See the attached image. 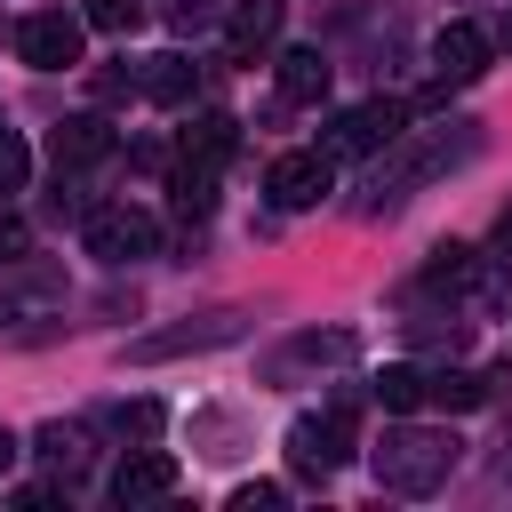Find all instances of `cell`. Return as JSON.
<instances>
[{
    "label": "cell",
    "mask_w": 512,
    "mask_h": 512,
    "mask_svg": "<svg viewBox=\"0 0 512 512\" xmlns=\"http://www.w3.org/2000/svg\"><path fill=\"white\" fill-rule=\"evenodd\" d=\"M456 432H424V424H392L376 448H368V472H376V488H392V496H432V488H448V472H456Z\"/></svg>",
    "instance_id": "6da1fadb"
},
{
    "label": "cell",
    "mask_w": 512,
    "mask_h": 512,
    "mask_svg": "<svg viewBox=\"0 0 512 512\" xmlns=\"http://www.w3.org/2000/svg\"><path fill=\"white\" fill-rule=\"evenodd\" d=\"M384 152H392V160H384V168L368 176V216L400 208V200H408L416 184H432L440 168H456V160L472 152V128H464V120H448V128H432V136H408V128H400V136H392Z\"/></svg>",
    "instance_id": "7a4b0ae2"
},
{
    "label": "cell",
    "mask_w": 512,
    "mask_h": 512,
    "mask_svg": "<svg viewBox=\"0 0 512 512\" xmlns=\"http://www.w3.org/2000/svg\"><path fill=\"white\" fill-rule=\"evenodd\" d=\"M240 336H248V312H200V320H176V328L136 336V344H128V360H136V368H152V360H176V352H216V344H240Z\"/></svg>",
    "instance_id": "3957f363"
},
{
    "label": "cell",
    "mask_w": 512,
    "mask_h": 512,
    "mask_svg": "<svg viewBox=\"0 0 512 512\" xmlns=\"http://www.w3.org/2000/svg\"><path fill=\"white\" fill-rule=\"evenodd\" d=\"M408 128V104H392V96H368V104H352V112H336L328 120V160H360V152H384L392 136Z\"/></svg>",
    "instance_id": "277c9868"
},
{
    "label": "cell",
    "mask_w": 512,
    "mask_h": 512,
    "mask_svg": "<svg viewBox=\"0 0 512 512\" xmlns=\"http://www.w3.org/2000/svg\"><path fill=\"white\" fill-rule=\"evenodd\" d=\"M344 456H352V408H320V416H296L288 424V464L304 480H328Z\"/></svg>",
    "instance_id": "5b68a950"
},
{
    "label": "cell",
    "mask_w": 512,
    "mask_h": 512,
    "mask_svg": "<svg viewBox=\"0 0 512 512\" xmlns=\"http://www.w3.org/2000/svg\"><path fill=\"white\" fill-rule=\"evenodd\" d=\"M80 16H64V8H40V16H24L16 24V56L32 64V72H72L80 64Z\"/></svg>",
    "instance_id": "8992f818"
},
{
    "label": "cell",
    "mask_w": 512,
    "mask_h": 512,
    "mask_svg": "<svg viewBox=\"0 0 512 512\" xmlns=\"http://www.w3.org/2000/svg\"><path fill=\"white\" fill-rule=\"evenodd\" d=\"M160 248V224L144 216V208H88V256H104V264H136V256H152Z\"/></svg>",
    "instance_id": "52a82bcc"
},
{
    "label": "cell",
    "mask_w": 512,
    "mask_h": 512,
    "mask_svg": "<svg viewBox=\"0 0 512 512\" xmlns=\"http://www.w3.org/2000/svg\"><path fill=\"white\" fill-rule=\"evenodd\" d=\"M112 152H120V136H112L104 112H72L64 128H48V160H56V176H80V168H96V160H112Z\"/></svg>",
    "instance_id": "ba28073f"
},
{
    "label": "cell",
    "mask_w": 512,
    "mask_h": 512,
    "mask_svg": "<svg viewBox=\"0 0 512 512\" xmlns=\"http://www.w3.org/2000/svg\"><path fill=\"white\" fill-rule=\"evenodd\" d=\"M328 184H336V160H328V152H280V160H272V176H264L272 208H320V200H328Z\"/></svg>",
    "instance_id": "9c48e42d"
},
{
    "label": "cell",
    "mask_w": 512,
    "mask_h": 512,
    "mask_svg": "<svg viewBox=\"0 0 512 512\" xmlns=\"http://www.w3.org/2000/svg\"><path fill=\"white\" fill-rule=\"evenodd\" d=\"M488 56H496V40L480 32V24H440V40H432V72H440V88H464V80H480L488 72Z\"/></svg>",
    "instance_id": "30bf717a"
},
{
    "label": "cell",
    "mask_w": 512,
    "mask_h": 512,
    "mask_svg": "<svg viewBox=\"0 0 512 512\" xmlns=\"http://www.w3.org/2000/svg\"><path fill=\"white\" fill-rule=\"evenodd\" d=\"M176 488V456L168 448H136V456H120V472H112V504H152V496H168Z\"/></svg>",
    "instance_id": "8fae6325"
},
{
    "label": "cell",
    "mask_w": 512,
    "mask_h": 512,
    "mask_svg": "<svg viewBox=\"0 0 512 512\" xmlns=\"http://www.w3.org/2000/svg\"><path fill=\"white\" fill-rule=\"evenodd\" d=\"M344 360H352V336H344V328H328V336H320V328H304V336H288V344L272 352V376L288 384L296 368H344Z\"/></svg>",
    "instance_id": "7c38bea8"
},
{
    "label": "cell",
    "mask_w": 512,
    "mask_h": 512,
    "mask_svg": "<svg viewBox=\"0 0 512 512\" xmlns=\"http://www.w3.org/2000/svg\"><path fill=\"white\" fill-rule=\"evenodd\" d=\"M224 40H232V56H264L280 40V0H240L232 24H224Z\"/></svg>",
    "instance_id": "4fadbf2b"
},
{
    "label": "cell",
    "mask_w": 512,
    "mask_h": 512,
    "mask_svg": "<svg viewBox=\"0 0 512 512\" xmlns=\"http://www.w3.org/2000/svg\"><path fill=\"white\" fill-rule=\"evenodd\" d=\"M136 80H144V96H152V104H168V112H176V104H192V88H200V64L168 48V56H152Z\"/></svg>",
    "instance_id": "5bb4252c"
},
{
    "label": "cell",
    "mask_w": 512,
    "mask_h": 512,
    "mask_svg": "<svg viewBox=\"0 0 512 512\" xmlns=\"http://www.w3.org/2000/svg\"><path fill=\"white\" fill-rule=\"evenodd\" d=\"M328 72H336V64H328L320 48H288V56H280V96H288V104H320V96H328Z\"/></svg>",
    "instance_id": "9a60e30c"
},
{
    "label": "cell",
    "mask_w": 512,
    "mask_h": 512,
    "mask_svg": "<svg viewBox=\"0 0 512 512\" xmlns=\"http://www.w3.org/2000/svg\"><path fill=\"white\" fill-rule=\"evenodd\" d=\"M240 152V120L232 112H200L192 128H184V160H208V168H224Z\"/></svg>",
    "instance_id": "2e32d148"
},
{
    "label": "cell",
    "mask_w": 512,
    "mask_h": 512,
    "mask_svg": "<svg viewBox=\"0 0 512 512\" xmlns=\"http://www.w3.org/2000/svg\"><path fill=\"white\" fill-rule=\"evenodd\" d=\"M168 200H176V216H184V224H200V216L216 208V168H208V160H176Z\"/></svg>",
    "instance_id": "e0dca14e"
},
{
    "label": "cell",
    "mask_w": 512,
    "mask_h": 512,
    "mask_svg": "<svg viewBox=\"0 0 512 512\" xmlns=\"http://www.w3.org/2000/svg\"><path fill=\"white\" fill-rule=\"evenodd\" d=\"M424 400H432V408H448V416H464V408H480V400H488V384H480L472 368H424Z\"/></svg>",
    "instance_id": "ac0fdd59"
},
{
    "label": "cell",
    "mask_w": 512,
    "mask_h": 512,
    "mask_svg": "<svg viewBox=\"0 0 512 512\" xmlns=\"http://www.w3.org/2000/svg\"><path fill=\"white\" fill-rule=\"evenodd\" d=\"M376 408H384V416H416V408H424V368H416V360H392V368L376 376Z\"/></svg>",
    "instance_id": "d6986e66"
},
{
    "label": "cell",
    "mask_w": 512,
    "mask_h": 512,
    "mask_svg": "<svg viewBox=\"0 0 512 512\" xmlns=\"http://www.w3.org/2000/svg\"><path fill=\"white\" fill-rule=\"evenodd\" d=\"M32 456H40L48 472L72 480V472L88 464V440H80V424H40V432H32Z\"/></svg>",
    "instance_id": "ffe728a7"
},
{
    "label": "cell",
    "mask_w": 512,
    "mask_h": 512,
    "mask_svg": "<svg viewBox=\"0 0 512 512\" xmlns=\"http://www.w3.org/2000/svg\"><path fill=\"white\" fill-rule=\"evenodd\" d=\"M96 424H104L112 440H136V448H144V440L160 432V408H152V400H112V408H96Z\"/></svg>",
    "instance_id": "44dd1931"
},
{
    "label": "cell",
    "mask_w": 512,
    "mask_h": 512,
    "mask_svg": "<svg viewBox=\"0 0 512 512\" xmlns=\"http://www.w3.org/2000/svg\"><path fill=\"white\" fill-rule=\"evenodd\" d=\"M424 280H432V288H464V280H472V248H464V240H440L432 264H424Z\"/></svg>",
    "instance_id": "7402d4cb"
},
{
    "label": "cell",
    "mask_w": 512,
    "mask_h": 512,
    "mask_svg": "<svg viewBox=\"0 0 512 512\" xmlns=\"http://www.w3.org/2000/svg\"><path fill=\"white\" fill-rule=\"evenodd\" d=\"M80 24H96V32H136V24H144V0H88Z\"/></svg>",
    "instance_id": "603a6c76"
},
{
    "label": "cell",
    "mask_w": 512,
    "mask_h": 512,
    "mask_svg": "<svg viewBox=\"0 0 512 512\" xmlns=\"http://www.w3.org/2000/svg\"><path fill=\"white\" fill-rule=\"evenodd\" d=\"M24 176H32V144L16 128H0V192H24Z\"/></svg>",
    "instance_id": "cb8c5ba5"
},
{
    "label": "cell",
    "mask_w": 512,
    "mask_h": 512,
    "mask_svg": "<svg viewBox=\"0 0 512 512\" xmlns=\"http://www.w3.org/2000/svg\"><path fill=\"white\" fill-rule=\"evenodd\" d=\"M88 88H96V104H120V96H144V80H136V72H120V64H104V72H96Z\"/></svg>",
    "instance_id": "d4e9b609"
},
{
    "label": "cell",
    "mask_w": 512,
    "mask_h": 512,
    "mask_svg": "<svg viewBox=\"0 0 512 512\" xmlns=\"http://www.w3.org/2000/svg\"><path fill=\"white\" fill-rule=\"evenodd\" d=\"M272 504H288L280 480H248V488H232V512H272Z\"/></svg>",
    "instance_id": "484cf974"
},
{
    "label": "cell",
    "mask_w": 512,
    "mask_h": 512,
    "mask_svg": "<svg viewBox=\"0 0 512 512\" xmlns=\"http://www.w3.org/2000/svg\"><path fill=\"white\" fill-rule=\"evenodd\" d=\"M216 8H224V0H168V24H176V32H208Z\"/></svg>",
    "instance_id": "4316f807"
},
{
    "label": "cell",
    "mask_w": 512,
    "mask_h": 512,
    "mask_svg": "<svg viewBox=\"0 0 512 512\" xmlns=\"http://www.w3.org/2000/svg\"><path fill=\"white\" fill-rule=\"evenodd\" d=\"M24 248H32L24 216H16V208H0V264H24Z\"/></svg>",
    "instance_id": "83f0119b"
},
{
    "label": "cell",
    "mask_w": 512,
    "mask_h": 512,
    "mask_svg": "<svg viewBox=\"0 0 512 512\" xmlns=\"http://www.w3.org/2000/svg\"><path fill=\"white\" fill-rule=\"evenodd\" d=\"M488 272H496V280H504V272H512V216H504V224H496V256H488Z\"/></svg>",
    "instance_id": "f1b7e54d"
},
{
    "label": "cell",
    "mask_w": 512,
    "mask_h": 512,
    "mask_svg": "<svg viewBox=\"0 0 512 512\" xmlns=\"http://www.w3.org/2000/svg\"><path fill=\"white\" fill-rule=\"evenodd\" d=\"M16 448H24V440H16V432H8V424H0V472H8V464H16Z\"/></svg>",
    "instance_id": "f546056e"
},
{
    "label": "cell",
    "mask_w": 512,
    "mask_h": 512,
    "mask_svg": "<svg viewBox=\"0 0 512 512\" xmlns=\"http://www.w3.org/2000/svg\"><path fill=\"white\" fill-rule=\"evenodd\" d=\"M488 40H496V48H512V8H504V24H496V32H488Z\"/></svg>",
    "instance_id": "4dcf8cb0"
}]
</instances>
